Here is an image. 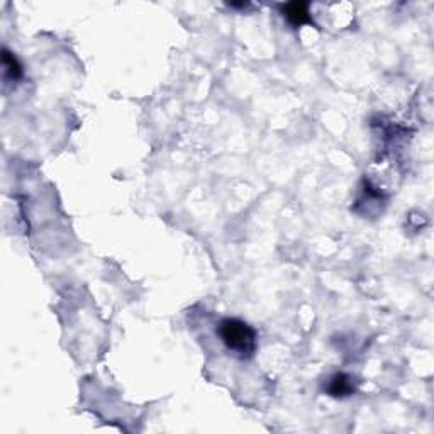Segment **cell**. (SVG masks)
<instances>
[{"instance_id":"obj_1","label":"cell","mask_w":434,"mask_h":434,"mask_svg":"<svg viewBox=\"0 0 434 434\" xmlns=\"http://www.w3.org/2000/svg\"><path fill=\"white\" fill-rule=\"evenodd\" d=\"M219 336L229 351L241 358H250L257 351V331L248 322L236 317H226L219 322Z\"/></svg>"},{"instance_id":"obj_2","label":"cell","mask_w":434,"mask_h":434,"mask_svg":"<svg viewBox=\"0 0 434 434\" xmlns=\"http://www.w3.org/2000/svg\"><path fill=\"white\" fill-rule=\"evenodd\" d=\"M282 16L290 22L294 28H300L304 24H313V17H310L309 3L307 2H288L280 7Z\"/></svg>"},{"instance_id":"obj_3","label":"cell","mask_w":434,"mask_h":434,"mask_svg":"<svg viewBox=\"0 0 434 434\" xmlns=\"http://www.w3.org/2000/svg\"><path fill=\"white\" fill-rule=\"evenodd\" d=\"M326 392L333 397H348L356 392L355 378L348 373H336L329 378V384L326 387Z\"/></svg>"},{"instance_id":"obj_4","label":"cell","mask_w":434,"mask_h":434,"mask_svg":"<svg viewBox=\"0 0 434 434\" xmlns=\"http://www.w3.org/2000/svg\"><path fill=\"white\" fill-rule=\"evenodd\" d=\"M2 66H3V75H6L7 80L17 81L22 79V65L19 63V59L14 57V53H10L7 48L2 50Z\"/></svg>"}]
</instances>
